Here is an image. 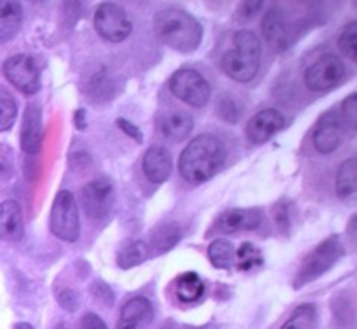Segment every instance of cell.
Segmentation results:
<instances>
[{
  "label": "cell",
  "mask_w": 357,
  "mask_h": 329,
  "mask_svg": "<svg viewBox=\"0 0 357 329\" xmlns=\"http://www.w3.org/2000/svg\"><path fill=\"white\" fill-rule=\"evenodd\" d=\"M227 160V148L215 135H199L181 152L178 171L185 181L201 185L215 178L223 169Z\"/></svg>",
  "instance_id": "1"
},
{
  "label": "cell",
  "mask_w": 357,
  "mask_h": 329,
  "mask_svg": "<svg viewBox=\"0 0 357 329\" xmlns=\"http://www.w3.org/2000/svg\"><path fill=\"white\" fill-rule=\"evenodd\" d=\"M153 30L162 44L178 52H194L204 35L197 17L178 7L159 10L153 17Z\"/></svg>",
  "instance_id": "2"
},
{
  "label": "cell",
  "mask_w": 357,
  "mask_h": 329,
  "mask_svg": "<svg viewBox=\"0 0 357 329\" xmlns=\"http://www.w3.org/2000/svg\"><path fill=\"white\" fill-rule=\"evenodd\" d=\"M261 65V44L251 30H239L234 35V49L222 58V70L236 82H250Z\"/></svg>",
  "instance_id": "3"
},
{
  "label": "cell",
  "mask_w": 357,
  "mask_h": 329,
  "mask_svg": "<svg viewBox=\"0 0 357 329\" xmlns=\"http://www.w3.org/2000/svg\"><path fill=\"white\" fill-rule=\"evenodd\" d=\"M345 257V246L338 234L326 237L316 250L310 251L298 267L295 275V289L303 288L312 281L319 279L328 270L335 267Z\"/></svg>",
  "instance_id": "4"
},
{
  "label": "cell",
  "mask_w": 357,
  "mask_h": 329,
  "mask_svg": "<svg viewBox=\"0 0 357 329\" xmlns=\"http://www.w3.org/2000/svg\"><path fill=\"white\" fill-rule=\"evenodd\" d=\"M49 229L65 243H77L80 237V218L77 201L72 192L59 190L56 194L54 202L49 216Z\"/></svg>",
  "instance_id": "5"
},
{
  "label": "cell",
  "mask_w": 357,
  "mask_h": 329,
  "mask_svg": "<svg viewBox=\"0 0 357 329\" xmlns=\"http://www.w3.org/2000/svg\"><path fill=\"white\" fill-rule=\"evenodd\" d=\"M300 26L289 20L288 13L281 6H274L265 13L261 20V33L275 51H288L300 37Z\"/></svg>",
  "instance_id": "6"
},
{
  "label": "cell",
  "mask_w": 357,
  "mask_h": 329,
  "mask_svg": "<svg viewBox=\"0 0 357 329\" xmlns=\"http://www.w3.org/2000/svg\"><path fill=\"white\" fill-rule=\"evenodd\" d=\"M169 91L174 98L195 108L206 107L211 100V86L194 68L176 70L169 79Z\"/></svg>",
  "instance_id": "7"
},
{
  "label": "cell",
  "mask_w": 357,
  "mask_h": 329,
  "mask_svg": "<svg viewBox=\"0 0 357 329\" xmlns=\"http://www.w3.org/2000/svg\"><path fill=\"white\" fill-rule=\"evenodd\" d=\"M94 28L103 40L119 44L131 35L132 24L121 6L114 2H103L94 13Z\"/></svg>",
  "instance_id": "8"
},
{
  "label": "cell",
  "mask_w": 357,
  "mask_h": 329,
  "mask_svg": "<svg viewBox=\"0 0 357 329\" xmlns=\"http://www.w3.org/2000/svg\"><path fill=\"white\" fill-rule=\"evenodd\" d=\"M3 75L20 93L31 94L40 91V66L30 54H14L3 63Z\"/></svg>",
  "instance_id": "9"
},
{
  "label": "cell",
  "mask_w": 357,
  "mask_h": 329,
  "mask_svg": "<svg viewBox=\"0 0 357 329\" xmlns=\"http://www.w3.org/2000/svg\"><path fill=\"white\" fill-rule=\"evenodd\" d=\"M345 72L347 68L344 65V59L338 58L337 54H324L305 70L303 80L310 91L324 93L337 87L344 80Z\"/></svg>",
  "instance_id": "10"
},
{
  "label": "cell",
  "mask_w": 357,
  "mask_h": 329,
  "mask_svg": "<svg viewBox=\"0 0 357 329\" xmlns=\"http://www.w3.org/2000/svg\"><path fill=\"white\" fill-rule=\"evenodd\" d=\"M80 202L89 218L101 220L112 211L115 202L114 185L108 178H98L84 185L80 192Z\"/></svg>",
  "instance_id": "11"
},
{
  "label": "cell",
  "mask_w": 357,
  "mask_h": 329,
  "mask_svg": "<svg viewBox=\"0 0 357 329\" xmlns=\"http://www.w3.org/2000/svg\"><path fill=\"white\" fill-rule=\"evenodd\" d=\"M264 222V211L260 208H237L222 213L213 223L211 232L218 234H237L253 232L260 229Z\"/></svg>",
  "instance_id": "12"
},
{
  "label": "cell",
  "mask_w": 357,
  "mask_h": 329,
  "mask_svg": "<svg viewBox=\"0 0 357 329\" xmlns=\"http://www.w3.org/2000/svg\"><path fill=\"white\" fill-rule=\"evenodd\" d=\"M284 125V115L274 108H267L250 118V122L246 124V136L255 145H264L268 139L274 138L279 131H282Z\"/></svg>",
  "instance_id": "13"
},
{
  "label": "cell",
  "mask_w": 357,
  "mask_h": 329,
  "mask_svg": "<svg viewBox=\"0 0 357 329\" xmlns=\"http://www.w3.org/2000/svg\"><path fill=\"white\" fill-rule=\"evenodd\" d=\"M42 138H44V121H42V107L35 101L26 105L21 124V150L26 155H37L40 152Z\"/></svg>",
  "instance_id": "14"
},
{
  "label": "cell",
  "mask_w": 357,
  "mask_h": 329,
  "mask_svg": "<svg viewBox=\"0 0 357 329\" xmlns=\"http://www.w3.org/2000/svg\"><path fill=\"white\" fill-rule=\"evenodd\" d=\"M342 136H344V129H342L338 115L333 110L326 112V114L321 115L316 128H314V148L323 155H328L340 146Z\"/></svg>",
  "instance_id": "15"
},
{
  "label": "cell",
  "mask_w": 357,
  "mask_h": 329,
  "mask_svg": "<svg viewBox=\"0 0 357 329\" xmlns=\"http://www.w3.org/2000/svg\"><path fill=\"white\" fill-rule=\"evenodd\" d=\"M155 125L164 139L171 143H180L190 136L192 129H194V118L187 112H164L157 117Z\"/></svg>",
  "instance_id": "16"
},
{
  "label": "cell",
  "mask_w": 357,
  "mask_h": 329,
  "mask_svg": "<svg viewBox=\"0 0 357 329\" xmlns=\"http://www.w3.org/2000/svg\"><path fill=\"white\" fill-rule=\"evenodd\" d=\"M155 310L152 302L145 296L131 298L121 310L117 319V329H146L153 321Z\"/></svg>",
  "instance_id": "17"
},
{
  "label": "cell",
  "mask_w": 357,
  "mask_h": 329,
  "mask_svg": "<svg viewBox=\"0 0 357 329\" xmlns=\"http://www.w3.org/2000/svg\"><path fill=\"white\" fill-rule=\"evenodd\" d=\"M143 173L152 183L160 185L173 173V157L166 146H150L143 157Z\"/></svg>",
  "instance_id": "18"
},
{
  "label": "cell",
  "mask_w": 357,
  "mask_h": 329,
  "mask_svg": "<svg viewBox=\"0 0 357 329\" xmlns=\"http://www.w3.org/2000/svg\"><path fill=\"white\" fill-rule=\"evenodd\" d=\"M23 213L16 201H6L0 204V240L16 243L23 237Z\"/></svg>",
  "instance_id": "19"
},
{
  "label": "cell",
  "mask_w": 357,
  "mask_h": 329,
  "mask_svg": "<svg viewBox=\"0 0 357 329\" xmlns=\"http://www.w3.org/2000/svg\"><path fill=\"white\" fill-rule=\"evenodd\" d=\"M23 24V7L20 2L0 0V44L13 40Z\"/></svg>",
  "instance_id": "20"
},
{
  "label": "cell",
  "mask_w": 357,
  "mask_h": 329,
  "mask_svg": "<svg viewBox=\"0 0 357 329\" xmlns=\"http://www.w3.org/2000/svg\"><path fill=\"white\" fill-rule=\"evenodd\" d=\"M335 190L338 199L347 201L354 199L357 194V159L349 157L347 160L340 164L337 171V180H335Z\"/></svg>",
  "instance_id": "21"
},
{
  "label": "cell",
  "mask_w": 357,
  "mask_h": 329,
  "mask_svg": "<svg viewBox=\"0 0 357 329\" xmlns=\"http://www.w3.org/2000/svg\"><path fill=\"white\" fill-rule=\"evenodd\" d=\"M176 298L183 303H195L204 296L206 284L195 272H185L174 281Z\"/></svg>",
  "instance_id": "22"
},
{
  "label": "cell",
  "mask_w": 357,
  "mask_h": 329,
  "mask_svg": "<svg viewBox=\"0 0 357 329\" xmlns=\"http://www.w3.org/2000/svg\"><path fill=\"white\" fill-rule=\"evenodd\" d=\"M150 246L145 240H128L117 253V265L122 270H129L138 267L143 261L149 260Z\"/></svg>",
  "instance_id": "23"
},
{
  "label": "cell",
  "mask_w": 357,
  "mask_h": 329,
  "mask_svg": "<svg viewBox=\"0 0 357 329\" xmlns=\"http://www.w3.org/2000/svg\"><path fill=\"white\" fill-rule=\"evenodd\" d=\"M180 240H181L180 225L174 222H167V223H162V225H159L155 230H153L152 236H150V246L153 247L155 253L162 254L173 250Z\"/></svg>",
  "instance_id": "24"
},
{
  "label": "cell",
  "mask_w": 357,
  "mask_h": 329,
  "mask_svg": "<svg viewBox=\"0 0 357 329\" xmlns=\"http://www.w3.org/2000/svg\"><path fill=\"white\" fill-rule=\"evenodd\" d=\"M208 257L213 267L220 268V270H229L234 261H236V250H234L230 240L215 239L209 244Z\"/></svg>",
  "instance_id": "25"
},
{
  "label": "cell",
  "mask_w": 357,
  "mask_h": 329,
  "mask_svg": "<svg viewBox=\"0 0 357 329\" xmlns=\"http://www.w3.org/2000/svg\"><path fill=\"white\" fill-rule=\"evenodd\" d=\"M317 307L314 303H303L296 307L289 319L282 324L281 329H316Z\"/></svg>",
  "instance_id": "26"
},
{
  "label": "cell",
  "mask_w": 357,
  "mask_h": 329,
  "mask_svg": "<svg viewBox=\"0 0 357 329\" xmlns=\"http://www.w3.org/2000/svg\"><path fill=\"white\" fill-rule=\"evenodd\" d=\"M17 117V103L13 93L0 84V132L9 131Z\"/></svg>",
  "instance_id": "27"
},
{
  "label": "cell",
  "mask_w": 357,
  "mask_h": 329,
  "mask_svg": "<svg viewBox=\"0 0 357 329\" xmlns=\"http://www.w3.org/2000/svg\"><path fill=\"white\" fill-rule=\"evenodd\" d=\"M236 263L239 270L248 272L251 268H258L264 265V254L255 244L243 243L236 253Z\"/></svg>",
  "instance_id": "28"
},
{
  "label": "cell",
  "mask_w": 357,
  "mask_h": 329,
  "mask_svg": "<svg viewBox=\"0 0 357 329\" xmlns=\"http://www.w3.org/2000/svg\"><path fill=\"white\" fill-rule=\"evenodd\" d=\"M338 47L344 52V56L351 61L357 59V21H351L345 24L342 30L340 37H338Z\"/></svg>",
  "instance_id": "29"
},
{
  "label": "cell",
  "mask_w": 357,
  "mask_h": 329,
  "mask_svg": "<svg viewBox=\"0 0 357 329\" xmlns=\"http://www.w3.org/2000/svg\"><path fill=\"white\" fill-rule=\"evenodd\" d=\"M216 112H218L220 117L225 122H230V124H236L241 117V110L237 107L236 101L230 96H222L216 103Z\"/></svg>",
  "instance_id": "30"
},
{
  "label": "cell",
  "mask_w": 357,
  "mask_h": 329,
  "mask_svg": "<svg viewBox=\"0 0 357 329\" xmlns=\"http://www.w3.org/2000/svg\"><path fill=\"white\" fill-rule=\"evenodd\" d=\"M105 86L107 87H112L110 84V79H108V75L105 72H100L98 75H94L93 79H91V84L87 86V91L91 93V98H100V100H110V94H108V89H105Z\"/></svg>",
  "instance_id": "31"
},
{
  "label": "cell",
  "mask_w": 357,
  "mask_h": 329,
  "mask_svg": "<svg viewBox=\"0 0 357 329\" xmlns=\"http://www.w3.org/2000/svg\"><path fill=\"white\" fill-rule=\"evenodd\" d=\"M89 293L93 295V298L96 300V302H100L101 305L105 307H112L114 305V300H115V295L114 291H112L110 286L107 284V282L103 281H94L93 284L89 286Z\"/></svg>",
  "instance_id": "32"
},
{
  "label": "cell",
  "mask_w": 357,
  "mask_h": 329,
  "mask_svg": "<svg viewBox=\"0 0 357 329\" xmlns=\"http://www.w3.org/2000/svg\"><path fill=\"white\" fill-rule=\"evenodd\" d=\"M342 115H344V124L351 131L357 129V94L352 93L342 103Z\"/></svg>",
  "instance_id": "33"
},
{
  "label": "cell",
  "mask_w": 357,
  "mask_h": 329,
  "mask_svg": "<svg viewBox=\"0 0 357 329\" xmlns=\"http://www.w3.org/2000/svg\"><path fill=\"white\" fill-rule=\"evenodd\" d=\"M14 174L13 152L7 146L0 145V181L10 180Z\"/></svg>",
  "instance_id": "34"
},
{
  "label": "cell",
  "mask_w": 357,
  "mask_h": 329,
  "mask_svg": "<svg viewBox=\"0 0 357 329\" xmlns=\"http://www.w3.org/2000/svg\"><path fill=\"white\" fill-rule=\"evenodd\" d=\"M56 300H58L59 305H61L65 310H68V312H75L80 305L79 295L70 288H65L61 289V291L56 293Z\"/></svg>",
  "instance_id": "35"
},
{
  "label": "cell",
  "mask_w": 357,
  "mask_h": 329,
  "mask_svg": "<svg viewBox=\"0 0 357 329\" xmlns=\"http://www.w3.org/2000/svg\"><path fill=\"white\" fill-rule=\"evenodd\" d=\"M115 124H117V128L121 129L124 135H128L129 138L135 139L136 143H143V135H142V131L138 129V125H135L132 122H129L128 118H117V121H115Z\"/></svg>",
  "instance_id": "36"
},
{
  "label": "cell",
  "mask_w": 357,
  "mask_h": 329,
  "mask_svg": "<svg viewBox=\"0 0 357 329\" xmlns=\"http://www.w3.org/2000/svg\"><path fill=\"white\" fill-rule=\"evenodd\" d=\"M264 7V2L261 0H253V2H243L239 6V14L246 20H253L258 13Z\"/></svg>",
  "instance_id": "37"
},
{
  "label": "cell",
  "mask_w": 357,
  "mask_h": 329,
  "mask_svg": "<svg viewBox=\"0 0 357 329\" xmlns=\"http://www.w3.org/2000/svg\"><path fill=\"white\" fill-rule=\"evenodd\" d=\"M275 222H278L279 229L284 230V232L289 229V211L284 201L279 202L278 208H275Z\"/></svg>",
  "instance_id": "38"
},
{
  "label": "cell",
  "mask_w": 357,
  "mask_h": 329,
  "mask_svg": "<svg viewBox=\"0 0 357 329\" xmlns=\"http://www.w3.org/2000/svg\"><path fill=\"white\" fill-rule=\"evenodd\" d=\"M80 329H108V328L100 316L89 312L82 317V321H80Z\"/></svg>",
  "instance_id": "39"
},
{
  "label": "cell",
  "mask_w": 357,
  "mask_h": 329,
  "mask_svg": "<svg viewBox=\"0 0 357 329\" xmlns=\"http://www.w3.org/2000/svg\"><path fill=\"white\" fill-rule=\"evenodd\" d=\"M86 117L87 115L84 108H79V110H75V114H73V124H75V128L79 129V131H86L87 129Z\"/></svg>",
  "instance_id": "40"
},
{
  "label": "cell",
  "mask_w": 357,
  "mask_h": 329,
  "mask_svg": "<svg viewBox=\"0 0 357 329\" xmlns=\"http://www.w3.org/2000/svg\"><path fill=\"white\" fill-rule=\"evenodd\" d=\"M356 216H352L351 222H349V229H347V234H349V239H351V243H356Z\"/></svg>",
  "instance_id": "41"
},
{
  "label": "cell",
  "mask_w": 357,
  "mask_h": 329,
  "mask_svg": "<svg viewBox=\"0 0 357 329\" xmlns=\"http://www.w3.org/2000/svg\"><path fill=\"white\" fill-rule=\"evenodd\" d=\"M14 329H35V328L28 323H17L16 326H14Z\"/></svg>",
  "instance_id": "42"
}]
</instances>
